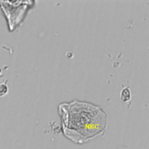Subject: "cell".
Returning <instances> with one entry per match:
<instances>
[{
    "mask_svg": "<svg viewBox=\"0 0 149 149\" xmlns=\"http://www.w3.org/2000/svg\"><path fill=\"white\" fill-rule=\"evenodd\" d=\"M59 112L65 134L75 141L83 142L101 134L106 128V113L91 103L77 100L62 103Z\"/></svg>",
    "mask_w": 149,
    "mask_h": 149,
    "instance_id": "obj_1",
    "label": "cell"
},
{
    "mask_svg": "<svg viewBox=\"0 0 149 149\" xmlns=\"http://www.w3.org/2000/svg\"><path fill=\"white\" fill-rule=\"evenodd\" d=\"M120 98L124 102H126L130 100L131 98V94L130 90L128 87L124 88L120 92Z\"/></svg>",
    "mask_w": 149,
    "mask_h": 149,
    "instance_id": "obj_2",
    "label": "cell"
}]
</instances>
